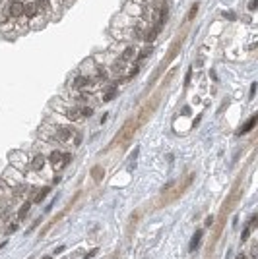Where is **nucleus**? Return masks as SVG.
<instances>
[{"instance_id": "nucleus-32", "label": "nucleus", "mask_w": 258, "mask_h": 259, "mask_svg": "<svg viewBox=\"0 0 258 259\" xmlns=\"http://www.w3.org/2000/svg\"><path fill=\"white\" fill-rule=\"evenodd\" d=\"M95 253H97V250H91V251H89V253H87V255H85V257H93V255H95Z\"/></svg>"}, {"instance_id": "nucleus-11", "label": "nucleus", "mask_w": 258, "mask_h": 259, "mask_svg": "<svg viewBox=\"0 0 258 259\" xmlns=\"http://www.w3.org/2000/svg\"><path fill=\"white\" fill-rule=\"evenodd\" d=\"M47 194H49V188H41V189H37V191H35V197H33V201H35V203H41V199L47 197Z\"/></svg>"}, {"instance_id": "nucleus-29", "label": "nucleus", "mask_w": 258, "mask_h": 259, "mask_svg": "<svg viewBox=\"0 0 258 259\" xmlns=\"http://www.w3.org/2000/svg\"><path fill=\"white\" fill-rule=\"evenodd\" d=\"M254 226H256V215L250 219V226H249V228H254Z\"/></svg>"}, {"instance_id": "nucleus-12", "label": "nucleus", "mask_w": 258, "mask_h": 259, "mask_svg": "<svg viewBox=\"0 0 258 259\" xmlns=\"http://www.w3.org/2000/svg\"><path fill=\"white\" fill-rule=\"evenodd\" d=\"M134 56H136V49H134V47H126L124 49V52H122V60H132L134 58Z\"/></svg>"}, {"instance_id": "nucleus-33", "label": "nucleus", "mask_w": 258, "mask_h": 259, "mask_svg": "<svg viewBox=\"0 0 258 259\" xmlns=\"http://www.w3.org/2000/svg\"><path fill=\"white\" fill-rule=\"evenodd\" d=\"M237 259H246V257H244V255H243V253H241V255H239V257H237Z\"/></svg>"}, {"instance_id": "nucleus-21", "label": "nucleus", "mask_w": 258, "mask_h": 259, "mask_svg": "<svg viewBox=\"0 0 258 259\" xmlns=\"http://www.w3.org/2000/svg\"><path fill=\"white\" fill-rule=\"evenodd\" d=\"M72 161V155H68V153H66V155H62V161H60V166H66V164H68Z\"/></svg>"}, {"instance_id": "nucleus-15", "label": "nucleus", "mask_w": 258, "mask_h": 259, "mask_svg": "<svg viewBox=\"0 0 258 259\" xmlns=\"http://www.w3.org/2000/svg\"><path fill=\"white\" fill-rule=\"evenodd\" d=\"M87 85H89V80H87V77H76V81H74V87L82 89V87H87Z\"/></svg>"}, {"instance_id": "nucleus-14", "label": "nucleus", "mask_w": 258, "mask_h": 259, "mask_svg": "<svg viewBox=\"0 0 258 259\" xmlns=\"http://www.w3.org/2000/svg\"><path fill=\"white\" fill-rule=\"evenodd\" d=\"M49 159H51V163H52L54 166H60V161H62V155H60L58 151H52V153H51V157H49Z\"/></svg>"}, {"instance_id": "nucleus-30", "label": "nucleus", "mask_w": 258, "mask_h": 259, "mask_svg": "<svg viewBox=\"0 0 258 259\" xmlns=\"http://www.w3.org/2000/svg\"><path fill=\"white\" fill-rule=\"evenodd\" d=\"M16 228H18V224H12V226L8 228V234H10V232H16Z\"/></svg>"}, {"instance_id": "nucleus-6", "label": "nucleus", "mask_w": 258, "mask_h": 259, "mask_svg": "<svg viewBox=\"0 0 258 259\" xmlns=\"http://www.w3.org/2000/svg\"><path fill=\"white\" fill-rule=\"evenodd\" d=\"M254 124H256V116H252L250 120H246V122L243 124V126H241V130H239V136H241V133H246V132H250V130L254 128Z\"/></svg>"}, {"instance_id": "nucleus-34", "label": "nucleus", "mask_w": 258, "mask_h": 259, "mask_svg": "<svg viewBox=\"0 0 258 259\" xmlns=\"http://www.w3.org/2000/svg\"><path fill=\"white\" fill-rule=\"evenodd\" d=\"M43 259H51V257H49V255H47V257H43Z\"/></svg>"}, {"instance_id": "nucleus-18", "label": "nucleus", "mask_w": 258, "mask_h": 259, "mask_svg": "<svg viewBox=\"0 0 258 259\" xmlns=\"http://www.w3.org/2000/svg\"><path fill=\"white\" fill-rule=\"evenodd\" d=\"M29 207H31V203H24V205H21V209H19V213H18V219H19V220L29 213Z\"/></svg>"}, {"instance_id": "nucleus-20", "label": "nucleus", "mask_w": 258, "mask_h": 259, "mask_svg": "<svg viewBox=\"0 0 258 259\" xmlns=\"http://www.w3.org/2000/svg\"><path fill=\"white\" fill-rule=\"evenodd\" d=\"M80 114H82V116H87V118H89V116L93 114V108H91V106H84V108H80Z\"/></svg>"}, {"instance_id": "nucleus-1", "label": "nucleus", "mask_w": 258, "mask_h": 259, "mask_svg": "<svg viewBox=\"0 0 258 259\" xmlns=\"http://www.w3.org/2000/svg\"><path fill=\"white\" fill-rule=\"evenodd\" d=\"M140 126L138 124V120H134V118H130V120H126L124 122V126H122L120 130H118V133H117V137L113 139V147H120V149H124L126 145L132 141V137H134V133H136V128Z\"/></svg>"}, {"instance_id": "nucleus-28", "label": "nucleus", "mask_w": 258, "mask_h": 259, "mask_svg": "<svg viewBox=\"0 0 258 259\" xmlns=\"http://www.w3.org/2000/svg\"><path fill=\"white\" fill-rule=\"evenodd\" d=\"M254 93H256V83L250 85V97H254Z\"/></svg>"}, {"instance_id": "nucleus-5", "label": "nucleus", "mask_w": 258, "mask_h": 259, "mask_svg": "<svg viewBox=\"0 0 258 259\" xmlns=\"http://www.w3.org/2000/svg\"><path fill=\"white\" fill-rule=\"evenodd\" d=\"M45 163H47V159H45L43 155H35V159L31 161V168H33V170H37V172H39V170H43Z\"/></svg>"}, {"instance_id": "nucleus-25", "label": "nucleus", "mask_w": 258, "mask_h": 259, "mask_svg": "<svg viewBox=\"0 0 258 259\" xmlns=\"http://www.w3.org/2000/svg\"><path fill=\"white\" fill-rule=\"evenodd\" d=\"M10 188V184H6L4 180H0V189H8Z\"/></svg>"}, {"instance_id": "nucleus-8", "label": "nucleus", "mask_w": 258, "mask_h": 259, "mask_svg": "<svg viewBox=\"0 0 258 259\" xmlns=\"http://www.w3.org/2000/svg\"><path fill=\"white\" fill-rule=\"evenodd\" d=\"M91 176H93V180H95V182H99V180L105 176L103 166H93V168H91Z\"/></svg>"}, {"instance_id": "nucleus-7", "label": "nucleus", "mask_w": 258, "mask_h": 259, "mask_svg": "<svg viewBox=\"0 0 258 259\" xmlns=\"http://www.w3.org/2000/svg\"><path fill=\"white\" fill-rule=\"evenodd\" d=\"M124 70H126L124 60H118V62H115V64H113V74H117V75H122V74H124Z\"/></svg>"}, {"instance_id": "nucleus-3", "label": "nucleus", "mask_w": 258, "mask_h": 259, "mask_svg": "<svg viewBox=\"0 0 258 259\" xmlns=\"http://www.w3.org/2000/svg\"><path fill=\"white\" fill-rule=\"evenodd\" d=\"M8 14L12 18H21L25 14V4L24 2H12L8 6Z\"/></svg>"}, {"instance_id": "nucleus-22", "label": "nucleus", "mask_w": 258, "mask_h": 259, "mask_svg": "<svg viewBox=\"0 0 258 259\" xmlns=\"http://www.w3.org/2000/svg\"><path fill=\"white\" fill-rule=\"evenodd\" d=\"M249 234H250V228H244V230H243V234H241V240L244 242L246 238H249Z\"/></svg>"}, {"instance_id": "nucleus-2", "label": "nucleus", "mask_w": 258, "mask_h": 259, "mask_svg": "<svg viewBox=\"0 0 258 259\" xmlns=\"http://www.w3.org/2000/svg\"><path fill=\"white\" fill-rule=\"evenodd\" d=\"M184 37H186V31H183L181 35H178L175 41H173V44H171V49H169V54H167V58L159 64V68H157V72L153 74V80H157V77L161 75V72L165 70V66L169 64L171 60H175L177 58V54H178V50H181V47H183V43H184Z\"/></svg>"}, {"instance_id": "nucleus-16", "label": "nucleus", "mask_w": 258, "mask_h": 259, "mask_svg": "<svg viewBox=\"0 0 258 259\" xmlns=\"http://www.w3.org/2000/svg\"><path fill=\"white\" fill-rule=\"evenodd\" d=\"M117 95V87L113 85V87H109L107 91H105V95H103V101H113V97Z\"/></svg>"}, {"instance_id": "nucleus-31", "label": "nucleus", "mask_w": 258, "mask_h": 259, "mask_svg": "<svg viewBox=\"0 0 258 259\" xmlns=\"http://www.w3.org/2000/svg\"><path fill=\"white\" fill-rule=\"evenodd\" d=\"M60 251H64V246H58L57 250H54V253H60Z\"/></svg>"}, {"instance_id": "nucleus-9", "label": "nucleus", "mask_w": 258, "mask_h": 259, "mask_svg": "<svg viewBox=\"0 0 258 259\" xmlns=\"http://www.w3.org/2000/svg\"><path fill=\"white\" fill-rule=\"evenodd\" d=\"M200 240H202V230H196V234L192 236V242H190V251H194L200 246Z\"/></svg>"}, {"instance_id": "nucleus-23", "label": "nucleus", "mask_w": 258, "mask_h": 259, "mask_svg": "<svg viewBox=\"0 0 258 259\" xmlns=\"http://www.w3.org/2000/svg\"><path fill=\"white\" fill-rule=\"evenodd\" d=\"M190 77H192V70L186 72V77H184V85H190Z\"/></svg>"}, {"instance_id": "nucleus-13", "label": "nucleus", "mask_w": 258, "mask_h": 259, "mask_svg": "<svg viewBox=\"0 0 258 259\" xmlns=\"http://www.w3.org/2000/svg\"><path fill=\"white\" fill-rule=\"evenodd\" d=\"M37 12H39L37 4H25V16L33 18V16H37Z\"/></svg>"}, {"instance_id": "nucleus-24", "label": "nucleus", "mask_w": 258, "mask_h": 259, "mask_svg": "<svg viewBox=\"0 0 258 259\" xmlns=\"http://www.w3.org/2000/svg\"><path fill=\"white\" fill-rule=\"evenodd\" d=\"M256 0H250V2H249V10H250V12H254V10H256Z\"/></svg>"}, {"instance_id": "nucleus-27", "label": "nucleus", "mask_w": 258, "mask_h": 259, "mask_svg": "<svg viewBox=\"0 0 258 259\" xmlns=\"http://www.w3.org/2000/svg\"><path fill=\"white\" fill-rule=\"evenodd\" d=\"M49 2L52 4V8H58V6H60V0H49Z\"/></svg>"}, {"instance_id": "nucleus-26", "label": "nucleus", "mask_w": 258, "mask_h": 259, "mask_svg": "<svg viewBox=\"0 0 258 259\" xmlns=\"http://www.w3.org/2000/svg\"><path fill=\"white\" fill-rule=\"evenodd\" d=\"M204 224H206V226H211V224H214V217H208Z\"/></svg>"}, {"instance_id": "nucleus-10", "label": "nucleus", "mask_w": 258, "mask_h": 259, "mask_svg": "<svg viewBox=\"0 0 258 259\" xmlns=\"http://www.w3.org/2000/svg\"><path fill=\"white\" fill-rule=\"evenodd\" d=\"M66 118L76 122V120H80V108H68L66 110Z\"/></svg>"}, {"instance_id": "nucleus-4", "label": "nucleus", "mask_w": 258, "mask_h": 259, "mask_svg": "<svg viewBox=\"0 0 258 259\" xmlns=\"http://www.w3.org/2000/svg\"><path fill=\"white\" fill-rule=\"evenodd\" d=\"M54 137H57L58 141H68L72 137V130L68 128H58L57 132H54Z\"/></svg>"}, {"instance_id": "nucleus-19", "label": "nucleus", "mask_w": 258, "mask_h": 259, "mask_svg": "<svg viewBox=\"0 0 258 259\" xmlns=\"http://www.w3.org/2000/svg\"><path fill=\"white\" fill-rule=\"evenodd\" d=\"M151 52H153V47H151V44H150V47H144L142 52H140V58H148Z\"/></svg>"}, {"instance_id": "nucleus-17", "label": "nucleus", "mask_w": 258, "mask_h": 259, "mask_svg": "<svg viewBox=\"0 0 258 259\" xmlns=\"http://www.w3.org/2000/svg\"><path fill=\"white\" fill-rule=\"evenodd\" d=\"M196 14H198V4H192V8H190V12L186 16V23H190V21L196 18Z\"/></svg>"}]
</instances>
